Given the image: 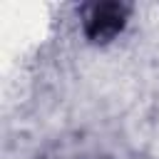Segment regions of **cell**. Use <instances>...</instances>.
I'll return each instance as SVG.
<instances>
[{"instance_id": "obj_1", "label": "cell", "mask_w": 159, "mask_h": 159, "mask_svg": "<svg viewBox=\"0 0 159 159\" xmlns=\"http://www.w3.org/2000/svg\"><path fill=\"white\" fill-rule=\"evenodd\" d=\"M129 5L124 2H97L84 15V35L89 42H109L127 25Z\"/></svg>"}]
</instances>
